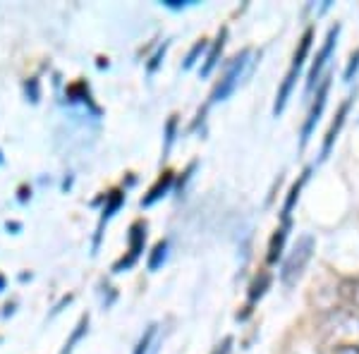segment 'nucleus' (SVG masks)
<instances>
[{"label":"nucleus","instance_id":"nucleus-1","mask_svg":"<svg viewBox=\"0 0 359 354\" xmlns=\"http://www.w3.org/2000/svg\"><path fill=\"white\" fill-rule=\"evenodd\" d=\"M311 254H314V237L302 235L297 240V245L292 247V252L287 254V259L283 261V268H280L283 285H285V287L297 285V280L302 278L306 264L311 261Z\"/></svg>","mask_w":359,"mask_h":354},{"label":"nucleus","instance_id":"nucleus-2","mask_svg":"<svg viewBox=\"0 0 359 354\" xmlns=\"http://www.w3.org/2000/svg\"><path fill=\"white\" fill-rule=\"evenodd\" d=\"M249 57H252V50H242V53L237 55L233 62H230L228 69H225V74L221 77V82H218L216 89H213L211 101H208V103L225 101V98H228L237 89V86H240L242 77H245L247 72H252L254 60H249Z\"/></svg>","mask_w":359,"mask_h":354},{"label":"nucleus","instance_id":"nucleus-3","mask_svg":"<svg viewBox=\"0 0 359 354\" xmlns=\"http://www.w3.org/2000/svg\"><path fill=\"white\" fill-rule=\"evenodd\" d=\"M311 39H314V29H306L304 36H302V41H299L297 53H294V57H292L290 72H287L285 82H283L280 91H278L276 106H273V113H276V115H280V113H283V108H285L287 98H290V94H292V86H294V82H297V74H299V69H302L304 60H306V53H309V48H311Z\"/></svg>","mask_w":359,"mask_h":354},{"label":"nucleus","instance_id":"nucleus-4","mask_svg":"<svg viewBox=\"0 0 359 354\" xmlns=\"http://www.w3.org/2000/svg\"><path fill=\"white\" fill-rule=\"evenodd\" d=\"M127 242H130L127 257H123V259L118 261V264L113 266V273L130 271L132 266L137 264V259L142 257L144 245H147V223H144V220H137V223L130 225V232H127Z\"/></svg>","mask_w":359,"mask_h":354},{"label":"nucleus","instance_id":"nucleus-5","mask_svg":"<svg viewBox=\"0 0 359 354\" xmlns=\"http://www.w3.org/2000/svg\"><path fill=\"white\" fill-rule=\"evenodd\" d=\"M338 34H340V27L335 25L331 32H328V36H326V41H323V46L318 48V53L314 57V65H311V69H309V77H306V91H309V94L314 89H318V77H321V69H323V65H326L328 57H331V53H333L335 41H338Z\"/></svg>","mask_w":359,"mask_h":354},{"label":"nucleus","instance_id":"nucleus-6","mask_svg":"<svg viewBox=\"0 0 359 354\" xmlns=\"http://www.w3.org/2000/svg\"><path fill=\"white\" fill-rule=\"evenodd\" d=\"M328 86H331V82H328V79H323V82L318 84V89H316V101H314V106H311L309 118H306V123H304V127H302V147H306V142H309V137H311V132H314V127H316V123H318V118H321L323 106H326Z\"/></svg>","mask_w":359,"mask_h":354},{"label":"nucleus","instance_id":"nucleus-7","mask_svg":"<svg viewBox=\"0 0 359 354\" xmlns=\"http://www.w3.org/2000/svg\"><path fill=\"white\" fill-rule=\"evenodd\" d=\"M125 204V194L123 191H111V194L106 196V208H103V216H101V223H98V230H96V237H94V254H96V249L98 245H101V237H103V225L108 223L113 216H115V211H118L120 206Z\"/></svg>","mask_w":359,"mask_h":354},{"label":"nucleus","instance_id":"nucleus-8","mask_svg":"<svg viewBox=\"0 0 359 354\" xmlns=\"http://www.w3.org/2000/svg\"><path fill=\"white\" fill-rule=\"evenodd\" d=\"M350 106H352V98H347V101H343V106H340L338 115H335V120H333V125H331V130H328L326 139H323L321 158H326V156L331 154V149H333L335 139H338L340 130H343V125H345V118H347V113H350Z\"/></svg>","mask_w":359,"mask_h":354},{"label":"nucleus","instance_id":"nucleus-9","mask_svg":"<svg viewBox=\"0 0 359 354\" xmlns=\"http://www.w3.org/2000/svg\"><path fill=\"white\" fill-rule=\"evenodd\" d=\"M172 182H175V175H172L170 170H165L163 175H161L158 179H156L154 187L147 191V196H144V199H142V206H144V208H149V206H154L158 199H163V196L168 194V191H170Z\"/></svg>","mask_w":359,"mask_h":354},{"label":"nucleus","instance_id":"nucleus-10","mask_svg":"<svg viewBox=\"0 0 359 354\" xmlns=\"http://www.w3.org/2000/svg\"><path fill=\"white\" fill-rule=\"evenodd\" d=\"M287 230H290V220H283V225L276 230V235L271 237V245H269V264H276L283 254V245L287 240Z\"/></svg>","mask_w":359,"mask_h":354},{"label":"nucleus","instance_id":"nucleus-11","mask_svg":"<svg viewBox=\"0 0 359 354\" xmlns=\"http://www.w3.org/2000/svg\"><path fill=\"white\" fill-rule=\"evenodd\" d=\"M223 46H225V29H223L221 34H218L216 43H213L211 50H208L206 62H204V67H201V77H208V74L213 72V67L218 65V57H221V53H223Z\"/></svg>","mask_w":359,"mask_h":354},{"label":"nucleus","instance_id":"nucleus-12","mask_svg":"<svg viewBox=\"0 0 359 354\" xmlns=\"http://www.w3.org/2000/svg\"><path fill=\"white\" fill-rule=\"evenodd\" d=\"M306 179H309V170H304V172H302V177H299L297 182L292 184L290 194H287V199H285V206H283V220H290V213H292L294 204H297L299 191H302V187L306 184Z\"/></svg>","mask_w":359,"mask_h":354},{"label":"nucleus","instance_id":"nucleus-13","mask_svg":"<svg viewBox=\"0 0 359 354\" xmlns=\"http://www.w3.org/2000/svg\"><path fill=\"white\" fill-rule=\"evenodd\" d=\"M86 330H89V313H84V316L79 318V323H77V326H74L72 335H69V338H67L65 347H62V352H60V354H72L74 345H77V342L84 338V335H86Z\"/></svg>","mask_w":359,"mask_h":354},{"label":"nucleus","instance_id":"nucleus-14","mask_svg":"<svg viewBox=\"0 0 359 354\" xmlns=\"http://www.w3.org/2000/svg\"><path fill=\"white\" fill-rule=\"evenodd\" d=\"M165 257H168V242L163 240L151 249V257H149V264H147L149 271H158L161 266H163Z\"/></svg>","mask_w":359,"mask_h":354},{"label":"nucleus","instance_id":"nucleus-15","mask_svg":"<svg viewBox=\"0 0 359 354\" xmlns=\"http://www.w3.org/2000/svg\"><path fill=\"white\" fill-rule=\"evenodd\" d=\"M154 335H156V326L151 323V326L144 330L142 338H139L137 347H135V354H149V350H151V342H154Z\"/></svg>","mask_w":359,"mask_h":354},{"label":"nucleus","instance_id":"nucleus-16","mask_svg":"<svg viewBox=\"0 0 359 354\" xmlns=\"http://www.w3.org/2000/svg\"><path fill=\"white\" fill-rule=\"evenodd\" d=\"M175 130H177V115H170V120H168L165 125V144H163V158L168 156V151H170L172 142H175Z\"/></svg>","mask_w":359,"mask_h":354},{"label":"nucleus","instance_id":"nucleus-17","mask_svg":"<svg viewBox=\"0 0 359 354\" xmlns=\"http://www.w3.org/2000/svg\"><path fill=\"white\" fill-rule=\"evenodd\" d=\"M266 287H269V275L264 273V275H262V282L257 280V282L252 285V292H249V304H254V301L262 297V294L266 292Z\"/></svg>","mask_w":359,"mask_h":354},{"label":"nucleus","instance_id":"nucleus-18","mask_svg":"<svg viewBox=\"0 0 359 354\" xmlns=\"http://www.w3.org/2000/svg\"><path fill=\"white\" fill-rule=\"evenodd\" d=\"M25 94H27V101L39 103V98H41V94H39V79H36V77L27 79V84H25Z\"/></svg>","mask_w":359,"mask_h":354},{"label":"nucleus","instance_id":"nucleus-19","mask_svg":"<svg viewBox=\"0 0 359 354\" xmlns=\"http://www.w3.org/2000/svg\"><path fill=\"white\" fill-rule=\"evenodd\" d=\"M204 50H206V41H204V39H201V41H199V43H194V48L189 50L187 60H184V69H189V67H192L194 62H196V57H199L201 53H204Z\"/></svg>","mask_w":359,"mask_h":354},{"label":"nucleus","instance_id":"nucleus-20","mask_svg":"<svg viewBox=\"0 0 359 354\" xmlns=\"http://www.w3.org/2000/svg\"><path fill=\"white\" fill-rule=\"evenodd\" d=\"M165 48H168V43H163V46H161L158 50H156V55L151 57V62H149V65H147V69H149V72H156V69H158L161 60H163V55H165Z\"/></svg>","mask_w":359,"mask_h":354},{"label":"nucleus","instance_id":"nucleus-21","mask_svg":"<svg viewBox=\"0 0 359 354\" xmlns=\"http://www.w3.org/2000/svg\"><path fill=\"white\" fill-rule=\"evenodd\" d=\"M29 199H32V187H29V184H22V187L17 189V201H20V204H27Z\"/></svg>","mask_w":359,"mask_h":354},{"label":"nucleus","instance_id":"nucleus-22","mask_svg":"<svg viewBox=\"0 0 359 354\" xmlns=\"http://www.w3.org/2000/svg\"><path fill=\"white\" fill-rule=\"evenodd\" d=\"M357 65H359V53H357L355 57H352L350 67H347V72H345V79H347V82H350V79H352V72H355V69H357Z\"/></svg>","mask_w":359,"mask_h":354},{"label":"nucleus","instance_id":"nucleus-23","mask_svg":"<svg viewBox=\"0 0 359 354\" xmlns=\"http://www.w3.org/2000/svg\"><path fill=\"white\" fill-rule=\"evenodd\" d=\"M5 230L13 232V235H17V232L22 230V223H17V220H8V223H5Z\"/></svg>","mask_w":359,"mask_h":354},{"label":"nucleus","instance_id":"nucleus-24","mask_svg":"<svg viewBox=\"0 0 359 354\" xmlns=\"http://www.w3.org/2000/svg\"><path fill=\"white\" fill-rule=\"evenodd\" d=\"M15 306H17V301H8V304L3 306V313H0V316H3V318L13 316V313H15Z\"/></svg>","mask_w":359,"mask_h":354},{"label":"nucleus","instance_id":"nucleus-25","mask_svg":"<svg viewBox=\"0 0 359 354\" xmlns=\"http://www.w3.org/2000/svg\"><path fill=\"white\" fill-rule=\"evenodd\" d=\"M5 290H8V275L0 273V292H5Z\"/></svg>","mask_w":359,"mask_h":354},{"label":"nucleus","instance_id":"nucleus-26","mask_svg":"<svg viewBox=\"0 0 359 354\" xmlns=\"http://www.w3.org/2000/svg\"><path fill=\"white\" fill-rule=\"evenodd\" d=\"M27 280H32V273H22L20 275V282H27Z\"/></svg>","mask_w":359,"mask_h":354},{"label":"nucleus","instance_id":"nucleus-27","mask_svg":"<svg viewBox=\"0 0 359 354\" xmlns=\"http://www.w3.org/2000/svg\"><path fill=\"white\" fill-rule=\"evenodd\" d=\"M69 184H72V177H67V179H65V182H62V189H65V191H67V189H69Z\"/></svg>","mask_w":359,"mask_h":354},{"label":"nucleus","instance_id":"nucleus-28","mask_svg":"<svg viewBox=\"0 0 359 354\" xmlns=\"http://www.w3.org/2000/svg\"><path fill=\"white\" fill-rule=\"evenodd\" d=\"M5 163V158H3V151H0V165H3Z\"/></svg>","mask_w":359,"mask_h":354},{"label":"nucleus","instance_id":"nucleus-29","mask_svg":"<svg viewBox=\"0 0 359 354\" xmlns=\"http://www.w3.org/2000/svg\"><path fill=\"white\" fill-rule=\"evenodd\" d=\"M0 342H3V338H0Z\"/></svg>","mask_w":359,"mask_h":354}]
</instances>
